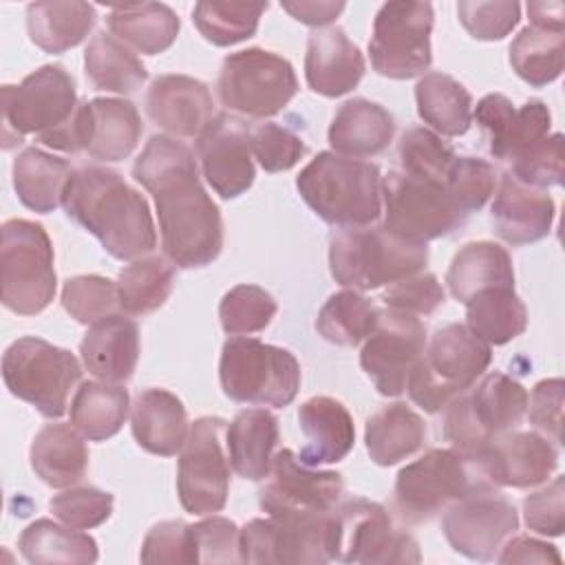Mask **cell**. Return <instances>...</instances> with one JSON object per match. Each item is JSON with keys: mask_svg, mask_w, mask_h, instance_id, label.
<instances>
[{"mask_svg": "<svg viewBox=\"0 0 565 565\" xmlns=\"http://www.w3.org/2000/svg\"><path fill=\"white\" fill-rule=\"evenodd\" d=\"M132 179L154 199L161 247L181 267H205L223 249V218L205 192L192 150L177 137L152 135L132 163Z\"/></svg>", "mask_w": 565, "mask_h": 565, "instance_id": "cell-1", "label": "cell"}, {"mask_svg": "<svg viewBox=\"0 0 565 565\" xmlns=\"http://www.w3.org/2000/svg\"><path fill=\"white\" fill-rule=\"evenodd\" d=\"M64 212L117 260L141 258L157 245L148 201L106 166L90 163L73 170Z\"/></svg>", "mask_w": 565, "mask_h": 565, "instance_id": "cell-2", "label": "cell"}, {"mask_svg": "<svg viewBox=\"0 0 565 565\" xmlns=\"http://www.w3.org/2000/svg\"><path fill=\"white\" fill-rule=\"evenodd\" d=\"M296 188L316 216L340 230L371 225L382 214V174L371 161L320 152L300 170Z\"/></svg>", "mask_w": 565, "mask_h": 565, "instance_id": "cell-3", "label": "cell"}, {"mask_svg": "<svg viewBox=\"0 0 565 565\" xmlns=\"http://www.w3.org/2000/svg\"><path fill=\"white\" fill-rule=\"evenodd\" d=\"M428 263V245L395 236L384 225L344 227L329 241V269L335 282L371 291L419 274Z\"/></svg>", "mask_w": 565, "mask_h": 565, "instance_id": "cell-4", "label": "cell"}, {"mask_svg": "<svg viewBox=\"0 0 565 565\" xmlns=\"http://www.w3.org/2000/svg\"><path fill=\"white\" fill-rule=\"evenodd\" d=\"M490 360L488 342L475 335L468 324L450 322L426 342L408 375L406 391L419 408L437 415L486 373Z\"/></svg>", "mask_w": 565, "mask_h": 565, "instance_id": "cell-5", "label": "cell"}, {"mask_svg": "<svg viewBox=\"0 0 565 565\" xmlns=\"http://www.w3.org/2000/svg\"><path fill=\"white\" fill-rule=\"evenodd\" d=\"M300 377L296 355L282 347L234 335L221 349L218 380L232 402L285 408L296 399Z\"/></svg>", "mask_w": 565, "mask_h": 565, "instance_id": "cell-6", "label": "cell"}, {"mask_svg": "<svg viewBox=\"0 0 565 565\" xmlns=\"http://www.w3.org/2000/svg\"><path fill=\"white\" fill-rule=\"evenodd\" d=\"M444 415V437L472 457L494 437L514 430L527 411V391L514 377L492 371L455 397Z\"/></svg>", "mask_w": 565, "mask_h": 565, "instance_id": "cell-7", "label": "cell"}, {"mask_svg": "<svg viewBox=\"0 0 565 565\" xmlns=\"http://www.w3.org/2000/svg\"><path fill=\"white\" fill-rule=\"evenodd\" d=\"M2 305L18 316L44 311L57 287L53 245L40 223L9 218L2 223L0 245Z\"/></svg>", "mask_w": 565, "mask_h": 565, "instance_id": "cell-8", "label": "cell"}, {"mask_svg": "<svg viewBox=\"0 0 565 565\" xmlns=\"http://www.w3.org/2000/svg\"><path fill=\"white\" fill-rule=\"evenodd\" d=\"M2 380L9 393L57 419L66 413L68 395L82 380L79 360L42 338L24 335L11 342L2 355Z\"/></svg>", "mask_w": 565, "mask_h": 565, "instance_id": "cell-9", "label": "cell"}, {"mask_svg": "<svg viewBox=\"0 0 565 565\" xmlns=\"http://www.w3.org/2000/svg\"><path fill=\"white\" fill-rule=\"evenodd\" d=\"M477 488L490 486L468 457L455 448H430L397 472L393 508L404 523L419 525Z\"/></svg>", "mask_w": 565, "mask_h": 565, "instance_id": "cell-10", "label": "cell"}, {"mask_svg": "<svg viewBox=\"0 0 565 565\" xmlns=\"http://www.w3.org/2000/svg\"><path fill=\"white\" fill-rule=\"evenodd\" d=\"M382 225L388 232L424 245L452 234L468 218L446 181L413 177L402 170L382 177Z\"/></svg>", "mask_w": 565, "mask_h": 565, "instance_id": "cell-11", "label": "cell"}, {"mask_svg": "<svg viewBox=\"0 0 565 565\" xmlns=\"http://www.w3.org/2000/svg\"><path fill=\"white\" fill-rule=\"evenodd\" d=\"M296 93L298 79L289 60L258 46L230 53L216 79L221 104L254 119L278 115Z\"/></svg>", "mask_w": 565, "mask_h": 565, "instance_id": "cell-12", "label": "cell"}, {"mask_svg": "<svg viewBox=\"0 0 565 565\" xmlns=\"http://www.w3.org/2000/svg\"><path fill=\"white\" fill-rule=\"evenodd\" d=\"M73 75L60 64H44L18 86H2V148L11 150L26 135L55 130L77 108Z\"/></svg>", "mask_w": 565, "mask_h": 565, "instance_id": "cell-13", "label": "cell"}, {"mask_svg": "<svg viewBox=\"0 0 565 565\" xmlns=\"http://www.w3.org/2000/svg\"><path fill=\"white\" fill-rule=\"evenodd\" d=\"M433 4L428 2H386L373 20L369 40L371 66L388 79H411L433 64L430 33Z\"/></svg>", "mask_w": 565, "mask_h": 565, "instance_id": "cell-14", "label": "cell"}, {"mask_svg": "<svg viewBox=\"0 0 565 565\" xmlns=\"http://www.w3.org/2000/svg\"><path fill=\"white\" fill-rule=\"evenodd\" d=\"M241 563H331L335 510L324 516L252 519L241 527Z\"/></svg>", "mask_w": 565, "mask_h": 565, "instance_id": "cell-15", "label": "cell"}, {"mask_svg": "<svg viewBox=\"0 0 565 565\" xmlns=\"http://www.w3.org/2000/svg\"><path fill=\"white\" fill-rule=\"evenodd\" d=\"M333 561L419 563L422 554L415 536L395 527L384 505L358 497L335 508Z\"/></svg>", "mask_w": 565, "mask_h": 565, "instance_id": "cell-16", "label": "cell"}, {"mask_svg": "<svg viewBox=\"0 0 565 565\" xmlns=\"http://www.w3.org/2000/svg\"><path fill=\"white\" fill-rule=\"evenodd\" d=\"M223 428L221 417H199L179 450L177 492L183 510L194 516L221 512L227 503L230 463L221 444Z\"/></svg>", "mask_w": 565, "mask_h": 565, "instance_id": "cell-17", "label": "cell"}, {"mask_svg": "<svg viewBox=\"0 0 565 565\" xmlns=\"http://www.w3.org/2000/svg\"><path fill=\"white\" fill-rule=\"evenodd\" d=\"M342 494L340 472L307 466L294 450L282 448L271 459L258 505L269 516H324L340 505Z\"/></svg>", "mask_w": 565, "mask_h": 565, "instance_id": "cell-18", "label": "cell"}, {"mask_svg": "<svg viewBox=\"0 0 565 565\" xmlns=\"http://www.w3.org/2000/svg\"><path fill=\"white\" fill-rule=\"evenodd\" d=\"M519 530V512L497 488H477L444 510L441 532L448 545L470 561H494Z\"/></svg>", "mask_w": 565, "mask_h": 565, "instance_id": "cell-19", "label": "cell"}, {"mask_svg": "<svg viewBox=\"0 0 565 565\" xmlns=\"http://www.w3.org/2000/svg\"><path fill=\"white\" fill-rule=\"evenodd\" d=\"M426 347L422 318L391 307L380 309L377 322L360 351V366L380 395L397 397Z\"/></svg>", "mask_w": 565, "mask_h": 565, "instance_id": "cell-20", "label": "cell"}, {"mask_svg": "<svg viewBox=\"0 0 565 565\" xmlns=\"http://www.w3.org/2000/svg\"><path fill=\"white\" fill-rule=\"evenodd\" d=\"M477 475L490 488H534L558 468L556 446L532 430H508L470 457Z\"/></svg>", "mask_w": 565, "mask_h": 565, "instance_id": "cell-21", "label": "cell"}, {"mask_svg": "<svg viewBox=\"0 0 565 565\" xmlns=\"http://www.w3.org/2000/svg\"><path fill=\"white\" fill-rule=\"evenodd\" d=\"M249 128L243 119L218 113L196 137V157L207 185L225 201L241 196L254 183Z\"/></svg>", "mask_w": 565, "mask_h": 565, "instance_id": "cell-22", "label": "cell"}, {"mask_svg": "<svg viewBox=\"0 0 565 565\" xmlns=\"http://www.w3.org/2000/svg\"><path fill=\"white\" fill-rule=\"evenodd\" d=\"M143 106L150 121L174 137H199L214 117L210 88L190 75L154 77Z\"/></svg>", "mask_w": 565, "mask_h": 565, "instance_id": "cell-23", "label": "cell"}, {"mask_svg": "<svg viewBox=\"0 0 565 565\" xmlns=\"http://www.w3.org/2000/svg\"><path fill=\"white\" fill-rule=\"evenodd\" d=\"M554 212L550 194L523 185L505 172L490 205V223L501 241L519 247L545 238L552 230Z\"/></svg>", "mask_w": 565, "mask_h": 565, "instance_id": "cell-24", "label": "cell"}, {"mask_svg": "<svg viewBox=\"0 0 565 565\" xmlns=\"http://www.w3.org/2000/svg\"><path fill=\"white\" fill-rule=\"evenodd\" d=\"M364 55L340 26L316 29L307 40V86L324 97L351 93L364 77Z\"/></svg>", "mask_w": 565, "mask_h": 565, "instance_id": "cell-25", "label": "cell"}, {"mask_svg": "<svg viewBox=\"0 0 565 565\" xmlns=\"http://www.w3.org/2000/svg\"><path fill=\"white\" fill-rule=\"evenodd\" d=\"M298 426L305 435V446L298 459L307 466L338 463L355 444V426L347 406L329 395H316L300 404Z\"/></svg>", "mask_w": 565, "mask_h": 565, "instance_id": "cell-26", "label": "cell"}, {"mask_svg": "<svg viewBox=\"0 0 565 565\" xmlns=\"http://www.w3.org/2000/svg\"><path fill=\"white\" fill-rule=\"evenodd\" d=\"M82 362L102 382L121 384L132 377L139 360V327L135 320L113 313L88 327L79 342Z\"/></svg>", "mask_w": 565, "mask_h": 565, "instance_id": "cell-27", "label": "cell"}, {"mask_svg": "<svg viewBox=\"0 0 565 565\" xmlns=\"http://www.w3.org/2000/svg\"><path fill=\"white\" fill-rule=\"evenodd\" d=\"M130 428L137 444L159 457L177 455L190 430L183 402L166 388H146L135 397Z\"/></svg>", "mask_w": 565, "mask_h": 565, "instance_id": "cell-28", "label": "cell"}, {"mask_svg": "<svg viewBox=\"0 0 565 565\" xmlns=\"http://www.w3.org/2000/svg\"><path fill=\"white\" fill-rule=\"evenodd\" d=\"M395 135L393 115L364 97L344 102L329 126V143L342 157H373L384 152Z\"/></svg>", "mask_w": 565, "mask_h": 565, "instance_id": "cell-29", "label": "cell"}, {"mask_svg": "<svg viewBox=\"0 0 565 565\" xmlns=\"http://www.w3.org/2000/svg\"><path fill=\"white\" fill-rule=\"evenodd\" d=\"M141 132L143 124L132 102L119 97H95L88 102L86 152L93 159L113 163L130 157Z\"/></svg>", "mask_w": 565, "mask_h": 565, "instance_id": "cell-30", "label": "cell"}, {"mask_svg": "<svg viewBox=\"0 0 565 565\" xmlns=\"http://www.w3.org/2000/svg\"><path fill=\"white\" fill-rule=\"evenodd\" d=\"M31 468L49 488H68L77 483L88 468V448L84 435L71 424H46L33 437L29 450Z\"/></svg>", "mask_w": 565, "mask_h": 565, "instance_id": "cell-31", "label": "cell"}, {"mask_svg": "<svg viewBox=\"0 0 565 565\" xmlns=\"http://www.w3.org/2000/svg\"><path fill=\"white\" fill-rule=\"evenodd\" d=\"M11 177L20 203L33 212L49 214L64 205L73 168L66 159L31 146L13 159Z\"/></svg>", "mask_w": 565, "mask_h": 565, "instance_id": "cell-32", "label": "cell"}, {"mask_svg": "<svg viewBox=\"0 0 565 565\" xmlns=\"http://www.w3.org/2000/svg\"><path fill=\"white\" fill-rule=\"evenodd\" d=\"M225 441L234 472L249 481H263L278 444V419L265 408H245L230 422Z\"/></svg>", "mask_w": 565, "mask_h": 565, "instance_id": "cell-33", "label": "cell"}, {"mask_svg": "<svg viewBox=\"0 0 565 565\" xmlns=\"http://www.w3.org/2000/svg\"><path fill=\"white\" fill-rule=\"evenodd\" d=\"M446 285L455 300L468 302L490 287H514V267L505 247L492 241L466 243L446 271Z\"/></svg>", "mask_w": 565, "mask_h": 565, "instance_id": "cell-34", "label": "cell"}, {"mask_svg": "<svg viewBox=\"0 0 565 565\" xmlns=\"http://www.w3.org/2000/svg\"><path fill=\"white\" fill-rule=\"evenodd\" d=\"M426 435L422 415L402 402L382 406L364 426L366 452L377 466H395L415 455L424 446Z\"/></svg>", "mask_w": 565, "mask_h": 565, "instance_id": "cell-35", "label": "cell"}, {"mask_svg": "<svg viewBox=\"0 0 565 565\" xmlns=\"http://www.w3.org/2000/svg\"><path fill=\"white\" fill-rule=\"evenodd\" d=\"M565 62V22H530L510 44L512 71L534 88L556 82Z\"/></svg>", "mask_w": 565, "mask_h": 565, "instance_id": "cell-36", "label": "cell"}, {"mask_svg": "<svg viewBox=\"0 0 565 565\" xmlns=\"http://www.w3.org/2000/svg\"><path fill=\"white\" fill-rule=\"evenodd\" d=\"M106 22L119 42L143 55L168 51L181 29L179 15L163 2H135L113 7Z\"/></svg>", "mask_w": 565, "mask_h": 565, "instance_id": "cell-37", "label": "cell"}, {"mask_svg": "<svg viewBox=\"0 0 565 565\" xmlns=\"http://www.w3.org/2000/svg\"><path fill=\"white\" fill-rule=\"evenodd\" d=\"M97 11L88 2H31L26 7V31L44 53H64L90 33Z\"/></svg>", "mask_w": 565, "mask_h": 565, "instance_id": "cell-38", "label": "cell"}, {"mask_svg": "<svg viewBox=\"0 0 565 565\" xmlns=\"http://www.w3.org/2000/svg\"><path fill=\"white\" fill-rule=\"evenodd\" d=\"M417 115L439 137L466 135L472 124V97L446 73H426L415 86Z\"/></svg>", "mask_w": 565, "mask_h": 565, "instance_id": "cell-39", "label": "cell"}, {"mask_svg": "<svg viewBox=\"0 0 565 565\" xmlns=\"http://www.w3.org/2000/svg\"><path fill=\"white\" fill-rule=\"evenodd\" d=\"M130 408V395L115 382H84L71 402V424L90 441L115 437Z\"/></svg>", "mask_w": 565, "mask_h": 565, "instance_id": "cell-40", "label": "cell"}, {"mask_svg": "<svg viewBox=\"0 0 565 565\" xmlns=\"http://www.w3.org/2000/svg\"><path fill=\"white\" fill-rule=\"evenodd\" d=\"M20 554L33 565L51 563H95L99 556L97 541L71 525H60L51 519L29 523L18 539Z\"/></svg>", "mask_w": 565, "mask_h": 565, "instance_id": "cell-41", "label": "cell"}, {"mask_svg": "<svg viewBox=\"0 0 565 565\" xmlns=\"http://www.w3.org/2000/svg\"><path fill=\"white\" fill-rule=\"evenodd\" d=\"M466 324L490 347H501L525 331L527 309L514 287H490L466 302Z\"/></svg>", "mask_w": 565, "mask_h": 565, "instance_id": "cell-42", "label": "cell"}, {"mask_svg": "<svg viewBox=\"0 0 565 565\" xmlns=\"http://www.w3.org/2000/svg\"><path fill=\"white\" fill-rule=\"evenodd\" d=\"M84 73L97 90L135 93L146 79L148 71L141 60L115 35L97 33L84 51Z\"/></svg>", "mask_w": 565, "mask_h": 565, "instance_id": "cell-43", "label": "cell"}, {"mask_svg": "<svg viewBox=\"0 0 565 565\" xmlns=\"http://www.w3.org/2000/svg\"><path fill=\"white\" fill-rule=\"evenodd\" d=\"M174 265L163 256H141L117 276L119 309L130 316H146L159 309L172 294Z\"/></svg>", "mask_w": 565, "mask_h": 565, "instance_id": "cell-44", "label": "cell"}, {"mask_svg": "<svg viewBox=\"0 0 565 565\" xmlns=\"http://www.w3.org/2000/svg\"><path fill=\"white\" fill-rule=\"evenodd\" d=\"M377 316L380 309L366 296L355 289H342L320 307L316 331L331 344L358 347L373 331Z\"/></svg>", "mask_w": 565, "mask_h": 565, "instance_id": "cell-45", "label": "cell"}, {"mask_svg": "<svg viewBox=\"0 0 565 565\" xmlns=\"http://www.w3.org/2000/svg\"><path fill=\"white\" fill-rule=\"evenodd\" d=\"M267 2H196L192 20L199 33L214 46H232L249 40L265 13Z\"/></svg>", "mask_w": 565, "mask_h": 565, "instance_id": "cell-46", "label": "cell"}, {"mask_svg": "<svg viewBox=\"0 0 565 565\" xmlns=\"http://www.w3.org/2000/svg\"><path fill=\"white\" fill-rule=\"evenodd\" d=\"M402 172L435 181H446L457 154L437 132L424 126H413L402 132L397 143Z\"/></svg>", "mask_w": 565, "mask_h": 565, "instance_id": "cell-47", "label": "cell"}, {"mask_svg": "<svg viewBox=\"0 0 565 565\" xmlns=\"http://www.w3.org/2000/svg\"><path fill=\"white\" fill-rule=\"evenodd\" d=\"M278 305L269 291L258 285L232 287L218 305L221 327L227 335H249L269 327Z\"/></svg>", "mask_w": 565, "mask_h": 565, "instance_id": "cell-48", "label": "cell"}, {"mask_svg": "<svg viewBox=\"0 0 565 565\" xmlns=\"http://www.w3.org/2000/svg\"><path fill=\"white\" fill-rule=\"evenodd\" d=\"M62 307L79 324H93L117 313V282L97 274L66 278L62 287Z\"/></svg>", "mask_w": 565, "mask_h": 565, "instance_id": "cell-49", "label": "cell"}, {"mask_svg": "<svg viewBox=\"0 0 565 565\" xmlns=\"http://www.w3.org/2000/svg\"><path fill=\"white\" fill-rule=\"evenodd\" d=\"M552 128V113L545 102L530 99L514 108L501 137L488 146L490 154L501 161H512L534 143L543 141Z\"/></svg>", "mask_w": 565, "mask_h": 565, "instance_id": "cell-50", "label": "cell"}, {"mask_svg": "<svg viewBox=\"0 0 565 565\" xmlns=\"http://www.w3.org/2000/svg\"><path fill=\"white\" fill-rule=\"evenodd\" d=\"M510 174L530 188L547 190L563 183V135H547L512 159Z\"/></svg>", "mask_w": 565, "mask_h": 565, "instance_id": "cell-51", "label": "cell"}, {"mask_svg": "<svg viewBox=\"0 0 565 565\" xmlns=\"http://www.w3.org/2000/svg\"><path fill=\"white\" fill-rule=\"evenodd\" d=\"M446 185L461 212L470 216L472 212L481 210L486 201L494 194L497 172L486 159L457 157L446 177Z\"/></svg>", "mask_w": 565, "mask_h": 565, "instance_id": "cell-52", "label": "cell"}, {"mask_svg": "<svg viewBox=\"0 0 565 565\" xmlns=\"http://www.w3.org/2000/svg\"><path fill=\"white\" fill-rule=\"evenodd\" d=\"M113 503L115 497L110 492L93 486H79L55 494L49 501V510L55 519L71 527L90 530L110 519Z\"/></svg>", "mask_w": 565, "mask_h": 565, "instance_id": "cell-53", "label": "cell"}, {"mask_svg": "<svg viewBox=\"0 0 565 565\" xmlns=\"http://www.w3.org/2000/svg\"><path fill=\"white\" fill-rule=\"evenodd\" d=\"M457 15L463 29L483 42L503 40L521 20V4L514 0H461L457 2Z\"/></svg>", "mask_w": 565, "mask_h": 565, "instance_id": "cell-54", "label": "cell"}, {"mask_svg": "<svg viewBox=\"0 0 565 565\" xmlns=\"http://www.w3.org/2000/svg\"><path fill=\"white\" fill-rule=\"evenodd\" d=\"M249 143L252 154L258 159L265 172L291 170L307 152L302 137L274 121L258 124L249 132Z\"/></svg>", "mask_w": 565, "mask_h": 565, "instance_id": "cell-55", "label": "cell"}, {"mask_svg": "<svg viewBox=\"0 0 565 565\" xmlns=\"http://www.w3.org/2000/svg\"><path fill=\"white\" fill-rule=\"evenodd\" d=\"M141 563H199L194 527L183 521H161L152 525L143 539Z\"/></svg>", "mask_w": 565, "mask_h": 565, "instance_id": "cell-56", "label": "cell"}, {"mask_svg": "<svg viewBox=\"0 0 565 565\" xmlns=\"http://www.w3.org/2000/svg\"><path fill=\"white\" fill-rule=\"evenodd\" d=\"M446 300L444 287L439 285L437 276L430 271L413 274L404 280H397L388 285V289L382 296L384 307L413 313L417 318L433 316Z\"/></svg>", "mask_w": 565, "mask_h": 565, "instance_id": "cell-57", "label": "cell"}, {"mask_svg": "<svg viewBox=\"0 0 565 565\" xmlns=\"http://www.w3.org/2000/svg\"><path fill=\"white\" fill-rule=\"evenodd\" d=\"M527 530L543 536H561L565 530V479L556 477L543 490H536L523 501Z\"/></svg>", "mask_w": 565, "mask_h": 565, "instance_id": "cell-58", "label": "cell"}, {"mask_svg": "<svg viewBox=\"0 0 565 565\" xmlns=\"http://www.w3.org/2000/svg\"><path fill=\"white\" fill-rule=\"evenodd\" d=\"M199 563H241V527L225 516H210L192 525Z\"/></svg>", "mask_w": 565, "mask_h": 565, "instance_id": "cell-59", "label": "cell"}, {"mask_svg": "<svg viewBox=\"0 0 565 565\" xmlns=\"http://www.w3.org/2000/svg\"><path fill=\"white\" fill-rule=\"evenodd\" d=\"M563 397L565 384L561 377L541 380L527 397V417L536 430H541L552 444H561L563 426Z\"/></svg>", "mask_w": 565, "mask_h": 565, "instance_id": "cell-60", "label": "cell"}, {"mask_svg": "<svg viewBox=\"0 0 565 565\" xmlns=\"http://www.w3.org/2000/svg\"><path fill=\"white\" fill-rule=\"evenodd\" d=\"M499 563H561L558 550L541 539L534 536H510L499 554Z\"/></svg>", "mask_w": 565, "mask_h": 565, "instance_id": "cell-61", "label": "cell"}, {"mask_svg": "<svg viewBox=\"0 0 565 565\" xmlns=\"http://www.w3.org/2000/svg\"><path fill=\"white\" fill-rule=\"evenodd\" d=\"M512 113H514V104L501 93H490L479 99L472 117L477 119L479 128L486 132L488 146L501 137Z\"/></svg>", "mask_w": 565, "mask_h": 565, "instance_id": "cell-62", "label": "cell"}, {"mask_svg": "<svg viewBox=\"0 0 565 565\" xmlns=\"http://www.w3.org/2000/svg\"><path fill=\"white\" fill-rule=\"evenodd\" d=\"M280 7L298 22L322 29L331 24L342 11L344 2H329V0H285Z\"/></svg>", "mask_w": 565, "mask_h": 565, "instance_id": "cell-63", "label": "cell"}]
</instances>
